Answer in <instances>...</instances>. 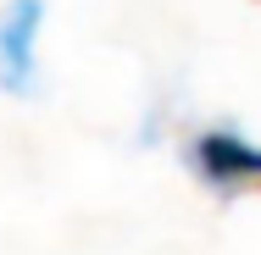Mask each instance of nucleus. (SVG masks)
<instances>
[{
	"mask_svg": "<svg viewBox=\"0 0 261 255\" xmlns=\"http://www.w3.org/2000/svg\"><path fill=\"white\" fill-rule=\"evenodd\" d=\"M39 22H45V6L39 0L0 6V89H11V95H34V83H39V72H34Z\"/></svg>",
	"mask_w": 261,
	"mask_h": 255,
	"instance_id": "nucleus-1",
	"label": "nucleus"
},
{
	"mask_svg": "<svg viewBox=\"0 0 261 255\" xmlns=\"http://www.w3.org/2000/svg\"><path fill=\"white\" fill-rule=\"evenodd\" d=\"M195 172L206 178L211 189H239V183H261V150L245 145L239 133H200L189 145Z\"/></svg>",
	"mask_w": 261,
	"mask_h": 255,
	"instance_id": "nucleus-2",
	"label": "nucleus"
}]
</instances>
